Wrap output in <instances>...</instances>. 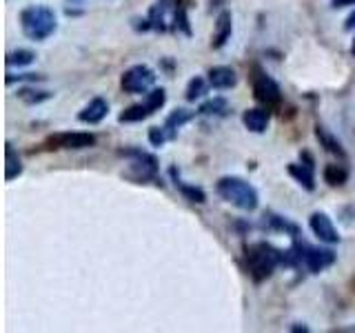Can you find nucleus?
<instances>
[{"instance_id": "obj_1", "label": "nucleus", "mask_w": 355, "mask_h": 333, "mask_svg": "<svg viewBox=\"0 0 355 333\" xmlns=\"http://www.w3.org/2000/svg\"><path fill=\"white\" fill-rule=\"evenodd\" d=\"M147 29H155V31L175 29V31L187 33V36H191L187 5H182V0H158V3L151 5L149 9Z\"/></svg>"}, {"instance_id": "obj_2", "label": "nucleus", "mask_w": 355, "mask_h": 333, "mask_svg": "<svg viewBox=\"0 0 355 333\" xmlns=\"http://www.w3.org/2000/svg\"><path fill=\"white\" fill-rule=\"evenodd\" d=\"M20 29L29 40H47L58 29V18L47 5H31L20 11Z\"/></svg>"}, {"instance_id": "obj_3", "label": "nucleus", "mask_w": 355, "mask_h": 333, "mask_svg": "<svg viewBox=\"0 0 355 333\" xmlns=\"http://www.w3.org/2000/svg\"><path fill=\"white\" fill-rule=\"evenodd\" d=\"M216 191L222 200H227L229 205L238 207L242 211H255L260 205V198L255 187L249 185L244 178L238 176H225L216 182Z\"/></svg>"}, {"instance_id": "obj_4", "label": "nucleus", "mask_w": 355, "mask_h": 333, "mask_svg": "<svg viewBox=\"0 0 355 333\" xmlns=\"http://www.w3.org/2000/svg\"><path fill=\"white\" fill-rule=\"evenodd\" d=\"M277 264H282V251L271 247L269 242H255L247 249V269L255 282L271 278Z\"/></svg>"}, {"instance_id": "obj_5", "label": "nucleus", "mask_w": 355, "mask_h": 333, "mask_svg": "<svg viewBox=\"0 0 355 333\" xmlns=\"http://www.w3.org/2000/svg\"><path fill=\"white\" fill-rule=\"evenodd\" d=\"M293 249L297 255V264L306 266L311 273L324 271L333 262H336V253H333L331 249H318V247H311V244H306V242H295Z\"/></svg>"}, {"instance_id": "obj_6", "label": "nucleus", "mask_w": 355, "mask_h": 333, "mask_svg": "<svg viewBox=\"0 0 355 333\" xmlns=\"http://www.w3.org/2000/svg\"><path fill=\"white\" fill-rule=\"evenodd\" d=\"M251 83H253V96H255L258 103H262L266 107H277V105L282 103V89H280V85H277L266 71H262V69L255 67Z\"/></svg>"}, {"instance_id": "obj_7", "label": "nucleus", "mask_w": 355, "mask_h": 333, "mask_svg": "<svg viewBox=\"0 0 355 333\" xmlns=\"http://www.w3.org/2000/svg\"><path fill=\"white\" fill-rule=\"evenodd\" d=\"M155 83V74L151 67L147 65H133L129 69L122 74V89H125L127 94H147L151 92V87Z\"/></svg>"}, {"instance_id": "obj_8", "label": "nucleus", "mask_w": 355, "mask_h": 333, "mask_svg": "<svg viewBox=\"0 0 355 333\" xmlns=\"http://www.w3.org/2000/svg\"><path fill=\"white\" fill-rule=\"evenodd\" d=\"M125 155H129L131 162H129V178L138 182H147V180H153L155 176H158V160H155V155L147 153V151H125Z\"/></svg>"}, {"instance_id": "obj_9", "label": "nucleus", "mask_w": 355, "mask_h": 333, "mask_svg": "<svg viewBox=\"0 0 355 333\" xmlns=\"http://www.w3.org/2000/svg\"><path fill=\"white\" fill-rule=\"evenodd\" d=\"M47 144L51 149H89L96 144V136L85 131H62L49 136Z\"/></svg>"}, {"instance_id": "obj_10", "label": "nucleus", "mask_w": 355, "mask_h": 333, "mask_svg": "<svg viewBox=\"0 0 355 333\" xmlns=\"http://www.w3.org/2000/svg\"><path fill=\"white\" fill-rule=\"evenodd\" d=\"M309 227H311V231H313V236L322 242H327V244L340 242V233H338L336 225H333V220L324 214V211H315V214H311Z\"/></svg>"}, {"instance_id": "obj_11", "label": "nucleus", "mask_w": 355, "mask_h": 333, "mask_svg": "<svg viewBox=\"0 0 355 333\" xmlns=\"http://www.w3.org/2000/svg\"><path fill=\"white\" fill-rule=\"evenodd\" d=\"M306 155V162H291L288 164V173H291L295 180L302 185L306 191H313L315 189V166H313V158L309 153Z\"/></svg>"}, {"instance_id": "obj_12", "label": "nucleus", "mask_w": 355, "mask_h": 333, "mask_svg": "<svg viewBox=\"0 0 355 333\" xmlns=\"http://www.w3.org/2000/svg\"><path fill=\"white\" fill-rule=\"evenodd\" d=\"M209 85L218 89V92H225V89H231L238 85V74L236 69H231L227 65H218L209 69Z\"/></svg>"}, {"instance_id": "obj_13", "label": "nucleus", "mask_w": 355, "mask_h": 333, "mask_svg": "<svg viewBox=\"0 0 355 333\" xmlns=\"http://www.w3.org/2000/svg\"><path fill=\"white\" fill-rule=\"evenodd\" d=\"M231 31H233V16L231 11H220L218 18H216V29H214V40H211V47L214 49H222L231 38Z\"/></svg>"}, {"instance_id": "obj_14", "label": "nucleus", "mask_w": 355, "mask_h": 333, "mask_svg": "<svg viewBox=\"0 0 355 333\" xmlns=\"http://www.w3.org/2000/svg\"><path fill=\"white\" fill-rule=\"evenodd\" d=\"M109 114V103L105 98H94L89 100V105L78 114V120L80 122H87V125H98V122H103Z\"/></svg>"}, {"instance_id": "obj_15", "label": "nucleus", "mask_w": 355, "mask_h": 333, "mask_svg": "<svg viewBox=\"0 0 355 333\" xmlns=\"http://www.w3.org/2000/svg\"><path fill=\"white\" fill-rule=\"evenodd\" d=\"M269 120H271V111H266L262 107H253V109H247L242 114V122L244 127L253 133H264L266 127H269Z\"/></svg>"}, {"instance_id": "obj_16", "label": "nucleus", "mask_w": 355, "mask_h": 333, "mask_svg": "<svg viewBox=\"0 0 355 333\" xmlns=\"http://www.w3.org/2000/svg\"><path fill=\"white\" fill-rule=\"evenodd\" d=\"M193 118H196V111H189V109H173L171 114H169V118H166V122H164V129L169 131V136L173 138L175 133H178V129L184 127L187 122H191Z\"/></svg>"}, {"instance_id": "obj_17", "label": "nucleus", "mask_w": 355, "mask_h": 333, "mask_svg": "<svg viewBox=\"0 0 355 333\" xmlns=\"http://www.w3.org/2000/svg\"><path fill=\"white\" fill-rule=\"evenodd\" d=\"M20 173H22V160H20V155L16 153V149L7 142V147H5V180L11 182Z\"/></svg>"}, {"instance_id": "obj_18", "label": "nucleus", "mask_w": 355, "mask_h": 333, "mask_svg": "<svg viewBox=\"0 0 355 333\" xmlns=\"http://www.w3.org/2000/svg\"><path fill=\"white\" fill-rule=\"evenodd\" d=\"M315 136H318V140H320V144L324 147L329 153H336V155H340V158H344V147H342V142L333 136V133L327 129V127H315Z\"/></svg>"}, {"instance_id": "obj_19", "label": "nucleus", "mask_w": 355, "mask_h": 333, "mask_svg": "<svg viewBox=\"0 0 355 333\" xmlns=\"http://www.w3.org/2000/svg\"><path fill=\"white\" fill-rule=\"evenodd\" d=\"M171 176H173V182H175V189H180V194L187 198V200H191V203H198V205H202L207 196L205 191L200 187H193V185H187L180 180V176H175V169H171Z\"/></svg>"}, {"instance_id": "obj_20", "label": "nucleus", "mask_w": 355, "mask_h": 333, "mask_svg": "<svg viewBox=\"0 0 355 333\" xmlns=\"http://www.w3.org/2000/svg\"><path fill=\"white\" fill-rule=\"evenodd\" d=\"M322 176H324V182L331 185V187H342L344 182L349 180V169L342 164H327L324 171H322Z\"/></svg>"}, {"instance_id": "obj_21", "label": "nucleus", "mask_w": 355, "mask_h": 333, "mask_svg": "<svg viewBox=\"0 0 355 333\" xmlns=\"http://www.w3.org/2000/svg\"><path fill=\"white\" fill-rule=\"evenodd\" d=\"M18 98L27 105H40L44 100L53 98V94L44 92V89H36V87H22V89H18Z\"/></svg>"}, {"instance_id": "obj_22", "label": "nucleus", "mask_w": 355, "mask_h": 333, "mask_svg": "<svg viewBox=\"0 0 355 333\" xmlns=\"http://www.w3.org/2000/svg\"><path fill=\"white\" fill-rule=\"evenodd\" d=\"M149 116H153V111L147 107V103H140V105H131L129 109H125L120 114V122H140V120H144V118H149Z\"/></svg>"}, {"instance_id": "obj_23", "label": "nucleus", "mask_w": 355, "mask_h": 333, "mask_svg": "<svg viewBox=\"0 0 355 333\" xmlns=\"http://www.w3.org/2000/svg\"><path fill=\"white\" fill-rule=\"evenodd\" d=\"M198 114L202 116H227L229 114V103L225 98H211L207 100V103H202V107H200Z\"/></svg>"}, {"instance_id": "obj_24", "label": "nucleus", "mask_w": 355, "mask_h": 333, "mask_svg": "<svg viewBox=\"0 0 355 333\" xmlns=\"http://www.w3.org/2000/svg\"><path fill=\"white\" fill-rule=\"evenodd\" d=\"M205 92H207V80L202 76H196L187 85V100H189V103H196L198 98L205 96Z\"/></svg>"}, {"instance_id": "obj_25", "label": "nucleus", "mask_w": 355, "mask_h": 333, "mask_svg": "<svg viewBox=\"0 0 355 333\" xmlns=\"http://www.w3.org/2000/svg\"><path fill=\"white\" fill-rule=\"evenodd\" d=\"M33 58H36V53L29 51V49H18V51H11L7 56V65L9 67H27L33 62Z\"/></svg>"}, {"instance_id": "obj_26", "label": "nucleus", "mask_w": 355, "mask_h": 333, "mask_svg": "<svg viewBox=\"0 0 355 333\" xmlns=\"http://www.w3.org/2000/svg\"><path fill=\"white\" fill-rule=\"evenodd\" d=\"M144 103H147V107L155 114V111L164 107V103H166V92H164V89H151V92L147 94V98H144Z\"/></svg>"}, {"instance_id": "obj_27", "label": "nucleus", "mask_w": 355, "mask_h": 333, "mask_svg": "<svg viewBox=\"0 0 355 333\" xmlns=\"http://www.w3.org/2000/svg\"><path fill=\"white\" fill-rule=\"evenodd\" d=\"M264 218H266V222H269L273 229L286 231V233H291V236H297V227L293 225V222H288V220H284L280 216H264Z\"/></svg>"}, {"instance_id": "obj_28", "label": "nucleus", "mask_w": 355, "mask_h": 333, "mask_svg": "<svg viewBox=\"0 0 355 333\" xmlns=\"http://www.w3.org/2000/svg\"><path fill=\"white\" fill-rule=\"evenodd\" d=\"M169 138H171L169 131H166L164 127H151L149 129V142L153 144V147H162Z\"/></svg>"}, {"instance_id": "obj_29", "label": "nucleus", "mask_w": 355, "mask_h": 333, "mask_svg": "<svg viewBox=\"0 0 355 333\" xmlns=\"http://www.w3.org/2000/svg\"><path fill=\"white\" fill-rule=\"evenodd\" d=\"M14 80H42V76H36V74H22V76H7V83L11 85Z\"/></svg>"}, {"instance_id": "obj_30", "label": "nucleus", "mask_w": 355, "mask_h": 333, "mask_svg": "<svg viewBox=\"0 0 355 333\" xmlns=\"http://www.w3.org/2000/svg\"><path fill=\"white\" fill-rule=\"evenodd\" d=\"M331 5L336 9H342V7H353L355 0H331Z\"/></svg>"}, {"instance_id": "obj_31", "label": "nucleus", "mask_w": 355, "mask_h": 333, "mask_svg": "<svg viewBox=\"0 0 355 333\" xmlns=\"http://www.w3.org/2000/svg\"><path fill=\"white\" fill-rule=\"evenodd\" d=\"M344 27H347L349 31H351V29H355V11H353V14L347 18V25H344Z\"/></svg>"}, {"instance_id": "obj_32", "label": "nucleus", "mask_w": 355, "mask_h": 333, "mask_svg": "<svg viewBox=\"0 0 355 333\" xmlns=\"http://www.w3.org/2000/svg\"><path fill=\"white\" fill-rule=\"evenodd\" d=\"M351 53L355 56V40H353V44H351Z\"/></svg>"}]
</instances>
